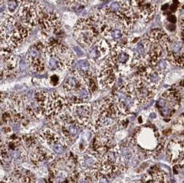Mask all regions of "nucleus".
I'll return each mask as SVG.
<instances>
[{"label": "nucleus", "instance_id": "1", "mask_svg": "<svg viewBox=\"0 0 184 183\" xmlns=\"http://www.w3.org/2000/svg\"><path fill=\"white\" fill-rule=\"evenodd\" d=\"M104 20L101 10L78 20L74 28V37L83 48L89 49L101 38V29Z\"/></svg>", "mask_w": 184, "mask_h": 183}, {"label": "nucleus", "instance_id": "2", "mask_svg": "<svg viewBox=\"0 0 184 183\" xmlns=\"http://www.w3.org/2000/svg\"><path fill=\"white\" fill-rule=\"evenodd\" d=\"M30 33V28L13 17L8 18L0 27V52H10L23 42Z\"/></svg>", "mask_w": 184, "mask_h": 183}, {"label": "nucleus", "instance_id": "3", "mask_svg": "<svg viewBox=\"0 0 184 183\" xmlns=\"http://www.w3.org/2000/svg\"><path fill=\"white\" fill-rule=\"evenodd\" d=\"M46 44V66L50 71L66 70L74 63V56L70 50L53 39Z\"/></svg>", "mask_w": 184, "mask_h": 183}, {"label": "nucleus", "instance_id": "4", "mask_svg": "<svg viewBox=\"0 0 184 183\" xmlns=\"http://www.w3.org/2000/svg\"><path fill=\"white\" fill-rule=\"evenodd\" d=\"M102 11L106 17L118 20L124 23L129 30H132L136 23L138 22L129 0L112 2Z\"/></svg>", "mask_w": 184, "mask_h": 183}, {"label": "nucleus", "instance_id": "5", "mask_svg": "<svg viewBox=\"0 0 184 183\" xmlns=\"http://www.w3.org/2000/svg\"><path fill=\"white\" fill-rule=\"evenodd\" d=\"M45 14L44 4L39 1L23 2L19 12L20 21L29 28L39 24Z\"/></svg>", "mask_w": 184, "mask_h": 183}, {"label": "nucleus", "instance_id": "6", "mask_svg": "<svg viewBox=\"0 0 184 183\" xmlns=\"http://www.w3.org/2000/svg\"><path fill=\"white\" fill-rule=\"evenodd\" d=\"M46 55L44 41H38L29 50L27 55V64L35 72H44L46 68Z\"/></svg>", "mask_w": 184, "mask_h": 183}, {"label": "nucleus", "instance_id": "7", "mask_svg": "<svg viewBox=\"0 0 184 183\" xmlns=\"http://www.w3.org/2000/svg\"><path fill=\"white\" fill-rule=\"evenodd\" d=\"M117 70L112 64L110 56H108L101 63L99 69L97 82L102 88H110L117 81Z\"/></svg>", "mask_w": 184, "mask_h": 183}, {"label": "nucleus", "instance_id": "8", "mask_svg": "<svg viewBox=\"0 0 184 183\" xmlns=\"http://www.w3.org/2000/svg\"><path fill=\"white\" fill-rule=\"evenodd\" d=\"M109 56L118 71L126 68H130L133 54L132 50L125 45L117 44L112 47Z\"/></svg>", "mask_w": 184, "mask_h": 183}, {"label": "nucleus", "instance_id": "9", "mask_svg": "<svg viewBox=\"0 0 184 183\" xmlns=\"http://www.w3.org/2000/svg\"><path fill=\"white\" fill-rule=\"evenodd\" d=\"M131 7L139 21L148 23L153 19L157 7L151 0H129Z\"/></svg>", "mask_w": 184, "mask_h": 183}, {"label": "nucleus", "instance_id": "10", "mask_svg": "<svg viewBox=\"0 0 184 183\" xmlns=\"http://www.w3.org/2000/svg\"><path fill=\"white\" fill-rule=\"evenodd\" d=\"M39 24L41 25L43 34L46 37L56 35L61 32L62 23L59 15L55 12L45 14L41 18Z\"/></svg>", "mask_w": 184, "mask_h": 183}, {"label": "nucleus", "instance_id": "11", "mask_svg": "<svg viewBox=\"0 0 184 183\" xmlns=\"http://www.w3.org/2000/svg\"><path fill=\"white\" fill-rule=\"evenodd\" d=\"M140 71L139 75L154 91L157 90L163 79V71L161 70L157 65L145 66L142 68Z\"/></svg>", "mask_w": 184, "mask_h": 183}, {"label": "nucleus", "instance_id": "12", "mask_svg": "<svg viewBox=\"0 0 184 183\" xmlns=\"http://www.w3.org/2000/svg\"><path fill=\"white\" fill-rule=\"evenodd\" d=\"M88 50L90 59L96 61L100 59L103 58L108 55L110 50V46L108 41L101 37Z\"/></svg>", "mask_w": 184, "mask_h": 183}, {"label": "nucleus", "instance_id": "13", "mask_svg": "<svg viewBox=\"0 0 184 183\" xmlns=\"http://www.w3.org/2000/svg\"><path fill=\"white\" fill-rule=\"evenodd\" d=\"M17 65V60L9 52H0V76L8 75Z\"/></svg>", "mask_w": 184, "mask_h": 183}, {"label": "nucleus", "instance_id": "14", "mask_svg": "<svg viewBox=\"0 0 184 183\" xmlns=\"http://www.w3.org/2000/svg\"><path fill=\"white\" fill-rule=\"evenodd\" d=\"M72 112L79 123H85L91 114V108L86 104L75 103L72 107Z\"/></svg>", "mask_w": 184, "mask_h": 183}, {"label": "nucleus", "instance_id": "15", "mask_svg": "<svg viewBox=\"0 0 184 183\" xmlns=\"http://www.w3.org/2000/svg\"><path fill=\"white\" fill-rule=\"evenodd\" d=\"M83 82L77 75L71 72L64 83V89L67 93L73 94L83 87Z\"/></svg>", "mask_w": 184, "mask_h": 183}, {"label": "nucleus", "instance_id": "16", "mask_svg": "<svg viewBox=\"0 0 184 183\" xmlns=\"http://www.w3.org/2000/svg\"><path fill=\"white\" fill-rule=\"evenodd\" d=\"M169 152L172 160H179L183 157V145L179 143H171L169 145Z\"/></svg>", "mask_w": 184, "mask_h": 183}, {"label": "nucleus", "instance_id": "17", "mask_svg": "<svg viewBox=\"0 0 184 183\" xmlns=\"http://www.w3.org/2000/svg\"><path fill=\"white\" fill-rule=\"evenodd\" d=\"M64 133H65V136L68 138L71 139L77 135V128L74 124H68L64 129Z\"/></svg>", "mask_w": 184, "mask_h": 183}, {"label": "nucleus", "instance_id": "18", "mask_svg": "<svg viewBox=\"0 0 184 183\" xmlns=\"http://www.w3.org/2000/svg\"><path fill=\"white\" fill-rule=\"evenodd\" d=\"M65 4L74 9H79L85 5L89 0H64Z\"/></svg>", "mask_w": 184, "mask_h": 183}, {"label": "nucleus", "instance_id": "19", "mask_svg": "<svg viewBox=\"0 0 184 183\" xmlns=\"http://www.w3.org/2000/svg\"><path fill=\"white\" fill-rule=\"evenodd\" d=\"M23 2V0H8V11L11 12H15Z\"/></svg>", "mask_w": 184, "mask_h": 183}, {"label": "nucleus", "instance_id": "20", "mask_svg": "<svg viewBox=\"0 0 184 183\" xmlns=\"http://www.w3.org/2000/svg\"><path fill=\"white\" fill-rule=\"evenodd\" d=\"M96 160L93 156H84V159H83V165L87 168H91V167H94L96 166Z\"/></svg>", "mask_w": 184, "mask_h": 183}, {"label": "nucleus", "instance_id": "21", "mask_svg": "<svg viewBox=\"0 0 184 183\" xmlns=\"http://www.w3.org/2000/svg\"><path fill=\"white\" fill-rule=\"evenodd\" d=\"M53 150L57 153L60 154V153H62L64 152V147L62 146V145L56 143L53 145Z\"/></svg>", "mask_w": 184, "mask_h": 183}, {"label": "nucleus", "instance_id": "22", "mask_svg": "<svg viewBox=\"0 0 184 183\" xmlns=\"http://www.w3.org/2000/svg\"><path fill=\"white\" fill-rule=\"evenodd\" d=\"M58 82H59L58 76L57 75L51 76V77H50V83H51L52 85H57Z\"/></svg>", "mask_w": 184, "mask_h": 183}, {"label": "nucleus", "instance_id": "23", "mask_svg": "<svg viewBox=\"0 0 184 183\" xmlns=\"http://www.w3.org/2000/svg\"><path fill=\"white\" fill-rule=\"evenodd\" d=\"M27 67V64L25 63L24 61H21V63H20V70L22 71H24L26 69Z\"/></svg>", "mask_w": 184, "mask_h": 183}, {"label": "nucleus", "instance_id": "24", "mask_svg": "<svg viewBox=\"0 0 184 183\" xmlns=\"http://www.w3.org/2000/svg\"><path fill=\"white\" fill-rule=\"evenodd\" d=\"M168 21H170V23H175L177 21V18L174 15H170L169 17H168Z\"/></svg>", "mask_w": 184, "mask_h": 183}, {"label": "nucleus", "instance_id": "25", "mask_svg": "<svg viewBox=\"0 0 184 183\" xmlns=\"http://www.w3.org/2000/svg\"><path fill=\"white\" fill-rule=\"evenodd\" d=\"M99 183H108V180H107L106 178H101V179L99 180Z\"/></svg>", "mask_w": 184, "mask_h": 183}, {"label": "nucleus", "instance_id": "26", "mask_svg": "<svg viewBox=\"0 0 184 183\" xmlns=\"http://www.w3.org/2000/svg\"><path fill=\"white\" fill-rule=\"evenodd\" d=\"M168 4H165L164 6H163V7H161V10H166V9L168 8Z\"/></svg>", "mask_w": 184, "mask_h": 183}, {"label": "nucleus", "instance_id": "27", "mask_svg": "<svg viewBox=\"0 0 184 183\" xmlns=\"http://www.w3.org/2000/svg\"><path fill=\"white\" fill-rule=\"evenodd\" d=\"M79 183H90V182L87 181V180H82V181L80 182Z\"/></svg>", "mask_w": 184, "mask_h": 183}, {"label": "nucleus", "instance_id": "28", "mask_svg": "<svg viewBox=\"0 0 184 183\" xmlns=\"http://www.w3.org/2000/svg\"><path fill=\"white\" fill-rule=\"evenodd\" d=\"M38 183H45L44 181V180H40L39 182H38Z\"/></svg>", "mask_w": 184, "mask_h": 183}, {"label": "nucleus", "instance_id": "29", "mask_svg": "<svg viewBox=\"0 0 184 183\" xmlns=\"http://www.w3.org/2000/svg\"><path fill=\"white\" fill-rule=\"evenodd\" d=\"M0 109H2V110H3V109H2V107H0Z\"/></svg>", "mask_w": 184, "mask_h": 183}]
</instances>
